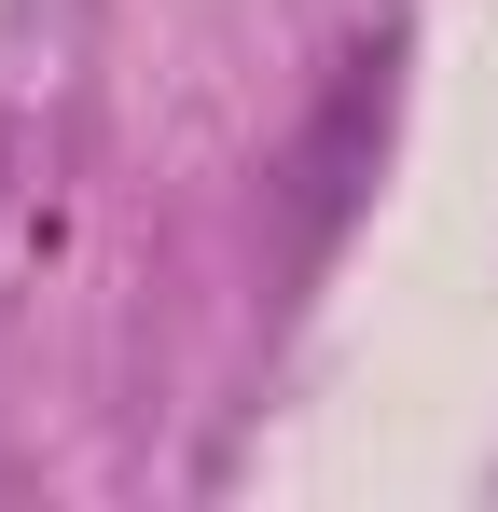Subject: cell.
<instances>
[{"label":"cell","mask_w":498,"mask_h":512,"mask_svg":"<svg viewBox=\"0 0 498 512\" xmlns=\"http://www.w3.org/2000/svg\"><path fill=\"white\" fill-rule=\"evenodd\" d=\"M388 125H402V28H374V42H346L319 70V111H305V139H291V277H319L346 250V222H360V194L388 167Z\"/></svg>","instance_id":"1"}]
</instances>
